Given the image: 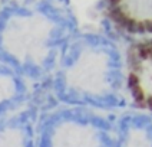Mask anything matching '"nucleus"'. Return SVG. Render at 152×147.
<instances>
[{
  "mask_svg": "<svg viewBox=\"0 0 152 147\" xmlns=\"http://www.w3.org/2000/svg\"><path fill=\"white\" fill-rule=\"evenodd\" d=\"M109 15L129 32H151L152 0H108Z\"/></svg>",
  "mask_w": 152,
  "mask_h": 147,
  "instance_id": "nucleus-1",
  "label": "nucleus"
},
{
  "mask_svg": "<svg viewBox=\"0 0 152 147\" xmlns=\"http://www.w3.org/2000/svg\"><path fill=\"white\" fill-rule=\"evenodd\" d=\"M136 56L139 61H145L149 58V46L148 43H139L136 48Z\"/></svg>",
  "mask_w": 152,
  "mask_h": 147,
  "instance_id": "nucleus-2",
  "label": "nucleus"
},
{
  "mask_svg": "<svg viewBox=\"0 0 152 147\" xmlns=\"http://www.w3.org/2000/svg\"><path fill=\"white\" fill-rule=\"evenodd\" d=\"M132 95H134V98H135V101L138 103L139 107H146V103H145V94L139 86L132 88Z\"/></svg>",
  "mask_w": 152,
  "mask_h": 147,
  "instance_id": "nucleus-3",
  "label": "nucleus"
},
{
  "mask_svg": "<svg viewBox=\"0 0 152 147\" xmlns=\"http://www.w3.org/2000/svg\"><path fill=\"white\" fill-rule=\"evenodd\" d=\"M128 84L131 88H135V86H139V78L136 77L135 74H131L129 78H128Z\"/></svg>",
  "mask_w": 152,
  "mask_h": 147,
  "instance_id": "nucleus-4",
  "label": "nucleus"
},
{
  "mask_svg": "<svg viewBox=\"0 0 152 147\" xmlns=\"http://www.w3.org/2000/svg\"><path fill=\"white\" fill-rule=\"evenodd\" d=\"M145 103H146V107H149V108L152 110V97H149V98H148Z\"/></svg>",
  "mask_w": 152,
  "mask_h": 147,
  "instance_id": "nucleus-5",
  "label": "nucleus"
},
{
  "mask_svg": "<svg viewBox=\"0 0 152 147\" xmlns=\"http://www.w3.org/2000/svg\"><path fill=\"white\" fill-rule=\"evenodd\" d=\"M148 46H149V58H152V41L151 43H148Z\"/></svg>",
  "mask_w": 152,
  "mask_h": 147,
  "instance_id": "nucleus-6",
  "label": "nucleus"
}]
</instances>
